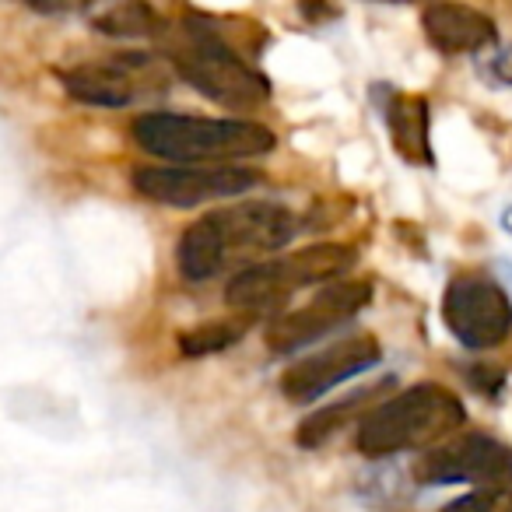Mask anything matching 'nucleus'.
Returning <instances> with one entry per match:
<instances>
[{
    "mask_svg": "<svg viewBox=\"0 0 512 512\" xmlns=\"http://www.w3.org/2000/svg\"><path fill=\"white\" fill-rule=\"evenodd\" d=\"M460 397L439 383H418L404 393H393L386 404L369 411L358 428V449L372 460H383L407 449H432L463 425Z\"/></svg>",
    "mask_w": 512,
    "mask_h": 512,
    "instance_id": "20e7f679",
    "label": "nucleus"
},
{
    "mask_svg": "<svg viewBox=\"0 0 512 512\" xmlns=\"http://www.w3.org/2000/svg\"><path fill=\"white\" fill-rule=\"evenodd\" d=\"M425 32L442 53H477L495 43V22L456 0H439L425 11Z\"/></svg>",
    "mask_w": 512,
    "mask_h": 512,
    "instance_id": "f8f14e48",
    "label": "nucleus"
},
{
    "mask_svg": "<svg viewBox=\"0 0 512 512\" xmlns=\"http://www.w3.org/2000/svg\"><path fill=\"white\" fill-rule=\"evenodd\" d=\"M295 214L274 200H239L204 214L183 232L176 249L179 274L186 281H211L228 267L274 253L295 235Z\"/></svg>",
    "mask_w": 512,
    "mask_h": 512,
    "instance_id": "f257e3e1",
    "label": "nucleus"
},
{
    "mask_svg": "<svg viewBox=\"0 0 512 512\" xmlns=\"http://www.w3.org/2000/svg\"><path fill=\"white\" fill-rule=\"evenodd\" d=\"M32 11H43V15H67V11H81L95 0H25Z\"/></svg>",
    "mask_w": 512,
    "mask_h": 512,
    "instance_id": "a211bd4d",
    "label": "nucleus"
},
{
    "mask_svg": "<svg viewBox=\"0 0 512 512\" xmlns=\"http://www.w3.org/2000/svg\"><path fill=\"white\" fill-rule=\"evenodd\" d=\"M442 320L463 348H495L512 330V299L498 281L481 274H460L446 288Z\"/></svg>",
    "mask_w": 512,
    "mask_h": 512,
    "instance_id": "0eeeda50",
    "label": "nucleus"
},
{
    "mask_svg": "<svg viewBox=\"0 0 512 512\" xmlns=\"http://www.w3.org/2000/svg\"><path fill=\"white\" fill-rule=\"evenodd\" d=\"M509 278H512V271H509Z\"/></svg>",
    "mask_w": 512,
    "mask_h": 512,
    "instance_id": "4be33fe9",
    "label": "nucleus"
},
{
    "mask_svg": "<svg viewBox=\"0 0 512 512\" xmlns=\"http://www.w3.org/2000/svg\"><path fill=\"white\" fill-rule=\"evenodd\" d=\"M134 141L169 165H228L274 151L278 137L253 120H207L186 113H144L134 120Z\"/></svg>",
    "mask_w": 512,
    "mask_h": 512,
    "instance_id": "f03ea898",
    "label": "nucleus"
},
{
    "mask_svg": "<svg viewBox=\"0 0 512 512\" xmlns=\"http://www.w3.org/2000/svg\"><path fill=\"white\" fill-rule=\"evenodd\" d=\"M379 358H383V351H379L376 337H369V334L344 337V341H334L330 348L288 365V369L281 372V393H285L292 404H313V400H320L323 393H330L334 386L376 369Z\"/></svg>",
    "mask_w": 512,
    "mask_h": 512,
    "instance_id": "9b49d317",
    "label": "nucleus"
},
{
    "mask_svg": "<svg viewBox=\"0 0 512 512\" xmlns=\"http://www.w3.org/2000/svg\"><path fill=\"white\" fill-rule=\"evenodd\" d=\"M369 302H372L369 281L337 278L330 285H323L316 292V299H309L306 306L285 309V313L274 316L271 327H267V344L278 355H292V351L306 348V344L327 337L330 330H337L341 323H348Z\"/></svg>",
    "mask_w": 512,
    "mask_h": 512,
    "instance_id": "6e6552de",
    "label": "nucleus"
},
{
    "mask_svg": "<svg viewBox=\"0 0 512 512\" xmlns=\"http://www.w3.org/2000/svg\"><path fill=\"white\" fill-rule=\"evenodd\" d=\"M502 221H505V232H512V207L505 211V218H502Z\"/></svg>",
    "mask_w": 512,
    "mask_h": 512,
    "instance_id": "aec40b11",
    "label": "nucleus"
},
{
    "mask_svg": "<svg viewBox=\"0 0 512 512\" xmlns=\"http://www.w3.org/2000/svg\"><path fill=\"white\" fill-rule=\"evenodd\" d=\"M386 4H404V0H386Z\"/></svg>",
    "mask_w": 512,
    "mask_h": 512,
    "instance_id": "412c9836",
    "label": "nucleus"
},
{
    "mask_svg": "<svg viewBox=\"0 0 512 512\" xmlns=\"http://www.w3.org/2000/svg\"><path fill=\"white\" fill-rule=\"evenodd\" d=\"M242 334H246V323H239V320H214V323H204V327H197V330H186V334L179 337V351H183L186 358L218 355V351L239 344Z\"/></svg>",
    "mask_w": 512,
    "mask_h": 512,
    "instance_id": "2eb2a0df",
    "label": "nucleus"
},
{
    "mask_svg": "<svg viewBox=\"0 0 512 512\" xmlns=\"http://www.w3.org/2000/svg\"><path fill=\"white\" fill-rule=\"evenodd\" d=\"M418 477L425 484L512 488V446L491 435H456L421 456Z\"/></svg>",
    "mask_w": 512,
    "mask_h": 512,
    "instance_id": "9d476101",
    "label": "nucleus"
},
{
    "mask_svg": "<svg viewBox=\"0 0 512 512\" xmlns=\"http://www.w3.org/2000/svg\"><path fill=\"white\" fill-rule=\"evenodd\" d=\"M172 67L204 99L232 113H256L271 99V81L246 64L207 18H183L179 43L172 46Z\"/></svg>",
    "mask_w": 512,
    "mask_h": 512,
    "instance_id": "7ed1b4c3",
    "label": "nucleus"
},
{
    "mask_svg": "<svg viewBox=\"0 0 512 512\" xmlns=\"http://www.w3.org/2000/svg\"><path fill=\"white\" fill-rule=\"evenodd\" d=\"M393 148L414 165H428V102L421 95H393L386 106Z\"/></svg>",
    "mask_w": 512,
    "mask_h": 512,
    "instance_id": "ddd939ff",
    "label": "nucleus"
},
{
    "mask_svg": "<svg viewBox=\"0 0 512 512\" xmlns=\"http://www.w3.org/2000/svg\"><path fill=\"white\" fill-rule=\"evenodd\" d=\"M351 267H355V249L323 242V246L302 249V253L246 267L228 281L225 302L239 313H267V309H281L292 295L306 292V288L344 278Z\"/></svg>",
    "mask_w": 512,
    "mask_h": 512,
    "instance_id": "39448f33",
    "label": "nucleus"
},
{
    "mask_svg": "<svg viewBox=\"0 0 512 512\" xmlns=\"http://www.w3.org/2000/svg\"><path fill=\"white\" fill-rule=\"evenodd\" d=\"M260 172L246 165H148L134 172V190L162 207H197L253 190Z\"/></svg>",
    "mask_w": 512,
    "mask_h": 512,
    "instance_id": "423d86ee",
    "label": "nucleus"
},
{
    "mask_svg": "<svg viewBox=\"0 0 512 512\" xmlns=\"http://www.w3.org/2000/svg\"><path fill=\"white\" fill-rule=\"evenodd\" d=\"M442 512H512V488H481L449 502Z\"/></svg>",
    "mask_w": 512,
    "mask_h": 512,
    "instance_id": "f3484780",
    "label": "nucleus"
},
{
    "mask_svg": "<svg viewBox=\"0 0 512 512\" xmlns=\"http://www.w3.org/2000/svg\"><path fill=\"white\" fill-rule=\"evenodd\" d=\"M95 29L106 32V36H155L158 18L148 4L130 0V4H116L113 11L95 18Z\"/></svg>",
    "mask_w": 512,
    "mask_h": 512,
    "instance_id": "dca6fc26",
    "label": "nucleus"
},
{
    "mask_svg": "<svg viewBox=\"0 0 512 512\" xmlns=\"http://www.w3.org/2000/svg\"><path fill=\"white\" fill-rule=\"evenodd\" d=\"M495 67H498V78H502V81H512V50H505L502 57L495 60Z\"/></svg>",
    "mask_w": 512,
    "mask_h": 512,
    "instance_id": "6ab92c4d",
    "label": "nucleus"
},
{
    "mask_svg": "<svg viewBox=\"0 0 512 512\" xmlns=\"http://www.w3.org/2000/svg\"><path fill=\"white\" fill-rule=\"evenodd\" d=\"M67 92L85 106L102 109H123L134 106L137 99L151 92H162L165 78L155 57H141V53H123V57L106 60H88L71 71L60 74Z\"/></svg>",
    "mask_w": 512,
    "mask_h": 512,
    "instance_id": "1a4fd4ad",
    "label": "nucleus"
},
{
    "mask_svg": "<svg viewBox=\"0 0 512 512\" xmlns=\"http://www.w3.org/2000/svg\"><path fill=\"white\" fill-rule=\"evenodd\" d=\"M390 383H383L379 390H386ZM379 390H369V393H355V397H348L344 404H330V407H323V411H316L313 418H306L302 421V428H299V446H306V449H313V446H323V442L330 439V435L337 432V428H344L351 418H355L358 411H362L365 404H369L372 397H376Z\"/></svg>",
    "mask_w": 512,
    "mask_h": 512,
    "instance_id": "4468645a",
    "label": "nucleus"
}]
</instances>
